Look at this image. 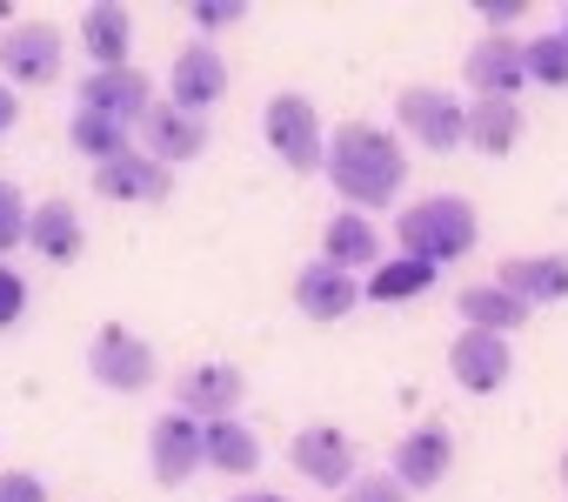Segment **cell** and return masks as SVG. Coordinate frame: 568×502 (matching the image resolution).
Instances as JSON below:
<instances>
[{"mask_svg": "<svg viewBox=\"0 0 568 502\" xmlns=\"http://www.w3.org/2000/svg\"><path fill=\"white\" fill-rule=\"evenodd\" d=\"M322 174L335 181V194H342L355 214H375V208H388V201L402 194L408 154H402V141H395L388 128H375V121H342V128L328 134V168H322Z\"/></svg>", "mask_w": 568, "mask_h": 502, "instance_id": "obj_1", "label": "cell"}, {"mask_svg": "<svg viewBox=\"0 0 568 502\" xmlns=\"http://www.w3.org/2000/svg\"><path fill=\"white\" fill-rule=\"evenodd\" d=\"M395 234H402V255H415L428 269H448V262H462L475 248L481 228H475V208L462 194H422L415 208H402Z\"/></svg>", "mask_w": 568, "mask_h": 502, "instance_id": "obj_2", "label": "cell"}, {"mask_svg": "<svg viewBox=\"0 0 568 502\" xmlns=\"http://www.w3.org/2000/svg\"><path fill=\"white\" fill-rule=\"evenodd\" d=\"M261 128H267V148L288 168H302V174L328 168V134H322V114H315L308 94H274L267 114H261Z\"/></svg>", "mask_w": 568, "mask_h": 502, "instance_id": "obj_3", "label": "cell"}, {"mask_svg": "<svg viewBox=\"0 0 568 502\" xmlns=\"http://www.w3.org/2000/svg\"><path fill=\"white\" fill-rule=\"evenodd\" d=\"M395 114L415 134V148H428V154H448L468 141V101H455L448 88H402Z\"/></svg>", "mask_w": 568, "mask_h": 502, "instance_id": "obj_4", "label": "cell"}, {"mask_svg": "<svg viewBox=\"0 0 568 502\" xmlns=\"http://www.w3.org/2000/svg\"><path fill=\"white\" fill-rule=\"evenodd\" d=\"M88 369H94V382H101V389H114V395H141V389H154V375H161L154 349H148L134 329H121V322H108V329L94 335Z\"/></svg>", "mask_w": 568, "mask_h": 502, "instance_id": "obj_5", "label": "cell"}, {"mask_svg": "<svg viewBox=\"0 0 568 502\" xmlns=\"http://www.w3.org/2000/svg\"><path fill=\"white\" fill-rule=\"evenodd\" d=\"M61 28H48V21H14L8 34H0V74L8 81H21V88H48V81H61Z\"/></svg>", "mask_w": 568, "mask_h": 502, "instance_id": "obj_6", "label": "cell"}, {"mask_svg": "<svg viewBox=\"0 0 568 502\" xmlns=\"http://www.w3.org/2000/svg\"><path fill=\"white\" fill-rule=\"evenodd\" d=\"M247 395V375L234 362H194L181 382H174V409L194 415V422H227Z\"/></svg>", "mask_w": 568, "mask_h": 502, "instance_id": "obj_7", "label": "cell"}, {"mask_svg": "<svg viewBox=\"0 0 568 502\" xmlns=\"http://www.w3.org/2000/svg\"><path fill=\"white\" fill-rule=\"evenodd\" d=\"M81 108H88V114H108V121H121V128H141L148 108H154V88H148L141 68H88Z\"/></svg>", "mask_w": 568, "mask_h": 502, "instance_id": "obj_8", "label": "cell"}, {"mask_svg": "<svg viewBox=\"0 0 568 502\" xmlns=\"http://www.w3.org/2000/svg\"><path fill=\"white\" fill-rule=\"evenodd\" d=\"M201 462H207V455H201V422L181 415V409H168V415L148 429V469H154V482H161V489H181Z\"/></svg>", "mask_w": 568, "mask_h": 502, "instance_id": "obj_9", "label": "cell"}, {"mask_svg": "<svg viewBox=\"0 0 568 502\" xmlns=\"http://www.w3.org/2000/svg\"><path fill=\"white\" fill-rule=\"evenodd\" d=\"M134 134H141V154H154L161 168H181V161H194L207 148V121L187 114V108H174V101H154Z\"/></svg>", "mask_w": 568, "mask_h": 502, "instance_id": "obj_10", "label": "cell"}, {"mask_svg": "<svg viewBox=\"0 0 568 502\" xmlns=\"http://www.w3.org/2000/svg\"><path fill=\"white\" fill-rule=\"evenodd\" d=\"M448 369H455V382H462L468 395H495V389L515 375V349H508V335L462 329L455 349H448Z\"/></svg>", "mask_w": 568, "mask_h": 502, "instance_id": "obj_11", "label": "cell"}, {"mask_svg": "<svg viewBox=\"0 0 568 502\" xmlns=\"http://www.w3.org/2000/svg\"><path fill=\"white\" fill-rule=\"evenodd\" d=\"M288 462H295L308 482H322V489H348V482H355V442H348L335 422H308V429L288 442Z\"/></svg>", "mask_w": 568, "mask_h": 502, "instance_id": "obj_12", "label": "cell"}, {"mask_svg": "<svg viewBox=\"0 0 568 502\" xmlns=\"http://www.w3.org/2000/svg\"><path fill=\"white\" fill-rule=\"evenodd\" d=\"M448 462H455V435H448V422H415L402 442H395V482L415 495V489H435L442 475H448Z\"/></svg>", "mask_w": 568, "mask_h": 502, "instance_id": "obj_13", "label": "cell"}, {"mask_svg": "<svg viewBox=\"0 0 568 502\" xmlns=\"http://www.w3.org/2000/svg\"><path fill=\"white\" fill-rule=\"evenodd\" d=\"M468 88H475V101H488V94H501V101H515L521 94V81H528V61H521V41L515 34H481L475 48H468Z\"/></svg>", "mask_w": 568, "mask_h": 502, "instance_id": "obj_14", "label": "cell"}, {"mask_svg": "<svg viewBox=\"0 0 568 502\" xmlns=\"http://www.w3.org/2000/svg\"><path fill=\"white\" fill-rule=\"evenodd\" d=\"M221 94H227V61H221L207 41L181 48V54H174V68H168V101H174V108H187V114H207Z\"/></svg>", "mask_w": 568, "mask_h": 502, "instance_id": "obj_15", "label": "cell"}, {"mask_svg": "<svg viewBox=\"0 0 568 502\" xmlns=\"http://www.w3.org/2000/svg\"><path fill=\"white\" fill-rule=\"evenodd\" d=\"M322 262H335L348 275H375L382 269V228L368 214H355V208L328 214V228H322Z\"/></svg>", "mask_w": 568, "mask_h": 502, "instance_id": "obj_16", "label": "cell"}, {"mask_svg": "<svg viewBox=\"0 0 568 502\" xmlns=\"http://www.w3.org/2000/svg\"><path fill=\"white\" fill-rule=\"evenodd\" d=\"M94 174V194L101 201H161L168 188H174V168H161L154 154H121V161H108V168H88Z\"/></svg>", "mask_w": 568, "mask_h": 502, "instance_id": "obj_17", "label": "cell"}, {"mask_svg": "<svg viewBox=\"0 0 568 502\" xmlns=\"http://www.w3.org/2000/svg\"><path fill=\"white\" fill-rule=\"evenodd\" d=\"M355 302H362V282H355L348 269H335V262H308V269L295 275V309H302L308 322H342Z\"/></svg>", "mask_w": 568, "mask_h": 502, "instance_id": "obj_18", "label": "cell"}, {"mask_svg": "<svg viewBox=\"0 0 568 502\" xmlns=\"http://www.w3.org/2000/svg\"><path fill=\"white\" fill-rule=\"evenodd\" d=\"M81 48L94 68H134V14L121 8V0H94V8L81 14Z\"/></svg>", "mask_w": 568, "mask_h": 502, "instance_id": "obj_19", "label": "cell"}, {"mask_svg": "<svg viewBox=\"0 0 568 502\" xmlns=\"http://www.w3.org/2000/svg\"><path fill=\"white\" fill-rule=\"evenodd\" d=\"M495 282L515 295V302H561L568 295V255H508L495 269Z\"/></svg>", "mask_w": 568, "mask_h": 502, "instance_id": "obj_20", "label": "cell"}, {"mask_svg": "<svg viewBox=\"0 0 568 502\" xmlns=\"http://www.w3.org/2000/svg\"><path fill=\"white\" fill-rule=\"evenodd\" d=\"M201 455H207V469H221V475H254V469H261V435H254L241 415L201 422Z\"/></svg>", "mask_w": 568, "mask_h": 502, "instance_id": "obj_21", "label": "cell"}, {"mask_svg": "<svg viewBox=\"0 0 568 502\" xmlns=\"http://www.w3.org/2000/svg\"><path fill=\"white\" fill-rule=\"evenodd\" d=\"M28 241H34V255H41V262H74V255H81V241H88L81 208H74V201H41Z\"/></svg>", "mask_w": 568, "mask_h": 502, "instance_id": "obj_22", "label": "cell"}, {"mask_svg": "<svg viewBox=\"0 0 568 502\" xmlns=\"http://www.w3.org/2000/svg\"><path fill=\"white\" fill-rule=\"evenodd\" d=\"M462 322L468 329H481V335H515V329H528V302H515L501 282H475V289H462Z\"/></svg>", "mask_w": 568, "mask_h": 502, "instance_id": "obj_23", "label": "cell"}, {"mask_svg": "<svg viewBox=\"0 0 568 502\" xmlns=\"http://www.w3.org/2000/svg\"><path fill=\"white\" fill-rule=\"evenodd\" d=\"M68 141H74V154H81L88 168H108V161L134 154V128H121V121H108V114H88V108H74Z\"/></svg>", "mask_w": 568, "mask_h": 502, "instance_id": "obj_24", "label": "cell"}, {"mask_svg": "<svg viewBox=\"0 0 568 502\" xmlns=\"http://www.w3.org/2000/svg\"><path fill=\"white\" fill-rule=\"evenodd\" d=\"M515 141H521V101H501V94L468 101V148H481V154H508Z\"/></svg>", "mask_w": 568, "mask_h": 502, "instance_id": "obj_25", "label": "cell"}, {"mask_svg": "<svg viewBox=\"0 0 568 502\" xmlns=\"http://www.w3.org/2000/svg\"><path fill=\"white\" fill-rule=\"evenodd\" d=\"M428 289H435V269L415 262V255H388V262L362 282V295H375V302H408V295H428Z\"/></svg>", "mask_w": 568, "mask_h": 502, "instance_id": "obj_26", "label": "cell"}, {"mask_svg": "<svg viewBox=\"0 0 568 502\" xmlns=\"http://www.w3.org/2000/svg\"><path fill=\"white\" fill-rule=\"evenodd\" d=\"M521 61H528V81H541V88H568V34H561V28L521 41Z\"/></svg>", "mask_w": 568, "mask_h": 502, "instance_id": "obj_27", "label": "cell"}, {"mask_svg": "<svg viewBox=\"0 0 568 502\" xmlns=\"http://www.w3.org/2000/svg\"><path fill=\"white\" fill-rule=\"evenodd\" d=\"M28 228H34L28 194H21L14 181H0V255H8V248H21V241H28Z\"/></svg>", "mask_w": 568, "mask_h": 502, "instance_id": "obj_28", "label": "cell"}, {"mask_svg": "<svg viewBox=\"0 0 568 502\" xmlns=\"http://www.w3.org/2000/svg\"><path fill=\"white\" fill-rule=\"evenodd\" d=\"M342 502H408V489H402L395 475H355V482L342 489Z\"/></svg>", "mask_w": 568, "mask_h": 502, "instance_id": "obj_29", "label": "cell"}, {"mask_svg": "<svg viewBox=\"0 0 568 502\" xmlns=\"http://www.w3.org/2000/svg\"><path fill=\"white\" fill-rule=\"evenodd\" d=\"M21 315H28V275H14L0 262V329H14Z\"/></svg>", "mask_w": 568, "mask_h": 502, "instance_id": "obj_30", "label": "cell"}, {"mask_svg": "<svg viewBox=\"0 0 568 502\" xmlns=\"http://www.w3.org/2000/svg\"><path fill=\"white\" fill-rule=\"evenodd\" d=\"M241 8H247V0H194L187 14H194V28H201V34H214V28H234V21H241Z\"/></svg>", "mask_w": 568, "mask_h": 502, "instance_id": "obj_31", "label": "cell"}, {"mask_svg": "<svg viewBox=\"0 0 568 502\" xmlns=\"http://www.w3.org/2000/svg\"><path fill=\"white\" fill-rule=\"evenodd\" d=\"M0 502H48V489L28 469H0Z\"/></svg>", "mask_w": 568, "mask_h": 502, "instance_id": "obj_32", "label": "cell"}, {"mask_svg": "<svg viewBox=\"0 0 568 502\" xmlns=\"http://www.w3.org/2000/svg\"><path fill=\"white\" fill-rule=\"evenodd\" d=\"M475 14L488 21V34H508V21H521V0H475Z\"/></svg>", "mask_w": 568, "mask_h": 502, "instance_id": "obj_33", "label": "cell"}, {"mask_svg": "<svg viewBox=\"0 0 568 502\" xmlns=\"http://www.w3.org/2000/svg\"><path fill=\"white\" fill-rule=\"evenodd\" d=\"M14 114H21V101H14V88H0V134L14 128Z\"/></svg>", "mask_w": 568, "mask_h": 502, "instance_id": "obj_34", "label": "cell"}, {"mask_svg": "<svg viewBox=\"0 0 568 502\" xmlns=\"http://www.w3.org/2000/svg\"><path fill=\"white\" fill-rule=\"evenodd\" d=\"M227 502H281L274 489H241V495H227Z\"/></svg>", "mask_w": 568, "mask_h": 502, "instance_id": "obj_35", "label": "cell"}, {"mask_svg": "<svg viewBox=\"0 0 568 502\" xmlns=\"http://www.w3.org/2000/svg\"><path fill=\"white\" fill-rule=\"evenodd\" d=\"M561 482H568V449H561Z\"/></svg>", "mask_w": 568, "mask_h": 502, "instance_id": "obj_36", "label": "cell"}, {"mask_svg": "<svg viewBox=\"0 0 568 502\" xmlns=\"http://www.w3.org/2000/svg\"><path fill=\"white\" fill-rule=\"evenodd\" d=\"M561 34H568V8H561Z\"/></svg>", "mask_w": 568, "mask_h": 502, "instance_id": "obj_37", "label": "cell"}]
</instances>
